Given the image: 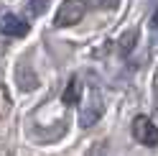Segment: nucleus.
Here are the masks:
<instances>
[{"label":"nucleus","instance_id":"nucleus-4","mask_svg":"<svg viewBox=\"0 0 158 156\" xmlns=\"http://www.w3.org/2000/svg\"><path fill=\"white\" fill-rule=\"evenodd\" d=\"M79 97H82V92H79V80L74 77V80L66 84V92H64V102H66V105H74V102L79 100Z\"/></svg>","mask_w":158,"mask_h":156},{"label":"nucleus","instance_id":"nucleus-6","mask_svg":"<svg viewBox=\"0 0 158 156\" xmlns=\"http://www.w3.org/2000/svg\"><path fill=\"white\" fill-rule=\"evenodd\" d=\"M48 3V0H33V3H31V11L33 13H44V5Z\"/></svg>","mask_w":158,"mask_h":156},{"label":"nucleus","instance_id":"nucleus-3","mask_svg":"<svg viewBox=\"0 0 158 156\" xmlns=\"http://www.w3.org/2000/svg\"><path fill=\"white\" fill-rule=\"evenodd\" d=\"M26 31H28V26L18 15H13V13L0 15V33H5V36H23Z\"/></svg>","mask_w":158,"mask_h":156},{"label":"nucleus","instance_id":"nucleus-2","mask_svg":"<svg viewBox=\"0 0 158 156\" xmlns=\"http://www.w3.org/2000/svg\"><path fill=\"white\" fill-rule=\"evenodd\" d=\"M133 133H135V138L140 141V143H145V146H156V143H158V125H156L151 118H145V115L135 118Z\"/></svg>","mask_w":158,"mask_h":156},{"label":"nucleus","instance_id":"nucleus-5","mask_svg":"<svg viewBox=\"0 0 158 156\" xmlns=\"http://www.w3.org/2000/svg\"><path fill=\"white\" fill-rule=\"evenodd\" d=\"M8 108H10V100H8V92L0 87V118L8 113Z\"/></svg>","mask_w":158,"mask_h":156},{"label":"nucleus","instance_id":"nucleus-1","mask_svg":"<svg viewBox=\"0 0 158 156\" xmlns=\"http://www.w3.org/2000/svg\"><path fill=\"white\" fill-rule=\"evenodd\" d=\"M84 11H87L84 0H66L61 5V11H59V15H56V23L59 26H74L84 18Z\"/></svg>","mask_w":158,"mask_h":156}]
</instances>
